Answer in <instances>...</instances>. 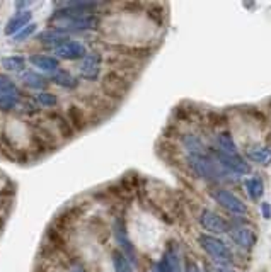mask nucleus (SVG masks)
<instances>
[{
    "mask_svg": "<svg viewBox=\"0 0 271 272\" xmlns=\"http://www.w3.org/2000/svg\"><path fill=\"white\" fill-rule=\"evenodd\" d=\"M200 243H201V247H203L206 252L217 260V262L228 264L232 260L230 250L227 248V245L222 242V240L210 237V235H200Z\"/></svg>",
    "mask_w": 271,
    "mask_h": 272,
    "instance_id": "f03ea898",
    "label": "nucleus"
},
{
    "mask_svg": "<svg viewBox=\"0 0 271 272\" xmlns=\"http://www.w3.org/2000/svg\"><path fill=\"white\" fill-rule=\"evenodd\" d=\"M261 210H263L264 218H266V220H269V218H271V207H269L268 202H263V204H261Z\"/></svg>",
    "mask_w": 271,
    "mask_h": 272,
    "instance_id": "a878e982",
    "label": "nucleus"
},
{
    "mask_svg": "<svg viewBox=\"0 0 271 272\" xmlns=\"http://www.w3.org/2000/svg\"><path fill=\"white\" fill-rule=\"evenodd\" d=\"M217 141H219L220 153H225V155H239L237 148H236V143H234L230 135L222 133V135H219V138H217Z\"/></svg>",
    "mask_w": 271,
    "mask_h": 272,
    "instance_id": "ddd939ff",
    "label": "nucleus"
},
{
    "mask_svg": "<svg viewBox=\"0 0 271 272\" xmlns=\"http://www.w3.org/2000/svg\"><path fill=\"white\" fill-rule=\"evenodd\" d=\"M31 17H33V12H29V10H23V12L15 14L12 19L9 20L7 26H5V34L10 36V34H17L21 29L26 28V26L29 24Z\"/></svg>",
    "mask_w": 271,
    "mask_h": 272,
    "instance_id": "0eeeda50",
    "label": "nucleus"
},
{
    "mask_svg": "<svg viewBox=\"0 0 271 272\" xmlns=\"http://www.w3.org/2000/svg\"><path fill=\"white\" fill-rule=\"evenodd\" d=\"M101 61H103V58H101L99 53H87V55L84 56V61H82V67H81L82 77L87 78V80L98 78L99 72H101Z\"/></svg>",
    "mask_w": 271,
    "mask_h": 272,
    "instance_id": "20e7f679",
    "label": "nucleus"
},
{
    "mask_svg": "<svg viewBox=\"0 0 271 272\" xmlns=\"http://www.w3.org/2000/svg\"><path fill=\"white\" fill-rule=\"evenodd\" d=\"M114 235H116V242H118L120 247L123 248L125 252L131 254V259H133L135 257V250H133V247H131V243H130V240H128V233H126L125 225H123V221H121V220L116 221Z\"/></svg>",
    "mask_w": 271,
    "mask_h": 272,
    "instance_id": "9b49d317",
    "label": "nucleus"
},
{
    "mask_svg": "<svg viewBox=\"0 0 271 272\" xmlns=\"http://www.w3.org/2000/svg\"><path fill=\"white\" fill-rule=\"evenodd\" d=\"M249 157L254 162L261 163V165H269L271 163V150L269 148H253L251 152H249Z\"/></svg>",
    "mask_w": 271,
    "mask_h": 272,
    "instance_id": "2eb2a0df",
    "label": "nucleus"
},
{
    "mask_svg": "<svg viewBox=\"0 0 271 272\" xmlns=\"http://www.w3.org/2000/svg\"><path fill=\"white\" fill-rule=\"evenodd\" d=\"M217 272H234V270H228V269H219Z\"/></svg>",
    "mask_w": 271,
    "mask_h": 272,
    "instance_id": "c85d7f7f",
    "label": "nucleus"
},
{
    "mask_svg": "<svg viewBox=\"0 0 271 272\" xmlns=\"http://www.w3.org/2000/svg\"><path fill=\"white\" fill-rule=\"evenodd\" d=\"M230 237L237 245L246 248H251L256 243V235L249 230V228H236V230L230 232Z\"/></svg>",
    "mask_w": 271,
    "mask_h": 272,
    "instance_id": "9d476101",
    "label": "nucleus"
},
{
    "mask_svg": "<svg viewBox=\"0 0 271 272\" xmlns=\"http://www.w3.org/2000/svg\"><path fill=\"white\" fill-rule=\"evenodd\" d=\"M56 55L63 60H77L87 55L86 48L77 41H65L56 46Z\"/></svg>",
    "mask_w": 271,
    "mask_h": 272,
    "instance_id": "39448f33",
    "label": "nucleus"
},
{
    "mask_svg": "<svg viewBox=\"0 0 271 272\" xmlns=\"http://www.w3.org/2000/svg\"><path fill=\"white\" fill-rule=\"evenodd\" d=\"M51 20H60L62 29H92L99 24V19L95 15L86 14V10L81 9H67V10H58L53 15Z\"/></svg>",
    "mask_w": 271,
    "mask_h": 272,
    "instance_id": "f257e3e1",
    "label": "nucleus"
},
{
    "mask_svg": "<svg viewBox=\"0 0 271 272\" xmlns=\"http://www.w3.org/2000/svg\"><path fill=\"white\" fill-rule=\"evenodd\" d=\"M34 31H36V24H28L26 28H23L17 34L14 36V41H24V39H28L29 36L34 34Z\"/></svg>",
    "mask_w": 271,
    "mask_h": 272,
    "instance_id": "5701e85b",
    "label": "nucleus"
},
{
    "mask_svg": "<svg viewBox=\"0 0 271 272\" xmlns=\"http://www.w3.org/2000/svg\"><path fill=\"white\" fill-rule=\"evenodd\" d=\"M2 67L9 72H19L24 68V58L23 56H5L2 58Z\"/></svg>",
    "mask_w": 271,
    "mask_h": 272,
    "instance_id": "dca6fc26",
    "label": "nucleus"
},
{
    "mask_svg": "<svg viewBox=\"0 0 271 272\" xmlns=\"http://www.w3.org/2000/svg\"><path fill=\"white\" fill-rule=\"evenodd\" d=\"M222 165H225L228 170L236 174H247L249 172V165L244 162V160L239 155H225V153H217Z\"/></svg>",
    "mask_w": 271,
    "mask_h": 272,
    "instance_id": "6e6552de",
    "label": "nucleus"
},
{
    "mask_svg": "<svg viewBox=\"0 0 271 272\" xmlns=\"http://www.w3.org/2000/svg\"><path fill=\"white\" fill-rule=\"evenodd\" d=\"M113 264H114V272H133V267H131L130 262L121 252H114Z\"/></svg>",
    "mask_w": 271,
    "mask_h": 272,
    "instance_id": "6ab92c4d",
    "label": "nucleus"
},
{
    "mask_svg": "<svg viewBox=\"0 0 271 272\" xmlns=\"http://www.w3.org/2000/svg\"><path fill=\"white\" fill-rule=\"evenodd\" d=\"M72 272H86V270H84L82 267H79V265H75V267L72 269Z\"/></svg>",
    "mask_w": 271,
    "mask_h": 272,
    "instance_id": "cd10ccee",
    "label": "nucleus"
},
{
    "mask_svg": "<svg viewBox=\"0 0 271 272\" xmlns=\"http://www.w3.org/2000/svg\"><path fill=\"white\" fill-rule=\"evenodd\" d=\"M200 223L205 230H208L211 233H224L227 232V223L214 211L205 210L200 216Z\"/></svg>",
    "mask_w": 271,
    "mask_h": 272,
    "instance_id": "423d86ee",
    "label": "nucleus"
},
{
    "mask_svg": "<svg viewBox=\"0 0 271 272\" xmlns=\"http://www.w3.org/2000/svg\"><path fill=\"white\" fill-rule=\"evenodd\" d=\"M189 160H191L193 169L201 175V177H214L215 175V167L208 158H205L203 155H191Z\"/></svg>",
    "mask_w": 271,
    "mask_h": 272,
    "instance_id": "1a4fd4ad",
    "label": "nucleus"
},
{
    "mask_svg": "<svg viewBox=\"0 0 271 272\" xmlns=\"http://www.w3.org/2000/svg\"><path fill=\"white\" fill-rule=\"evenodd\" d=\"M186 272H200V269H198V265H196V264H189L188 269H186Z\"/></svg>",
    "mask_w": 271,
    "mask_h": 272,
    "instance_id": "bb28decb",
    "label": "nucleus"
},
{
    "mask_svg": "<svg viewBox=\"0 0 271 272\" xmlns=\"http://www.w3.org/2000/svg\"><path fill=\"white\" fill-rule=\"evenodd\" d=\"M53 82L58 83V85H63V87H73L77 82H75V78H73L72 75H68L67 72H60V73H56L55 77H53Z\"/></svg>",
    "mask_w": 271,
    "mask_h": 272,
    "instance_id": "412c9836",
    "label": "nucleus"
},
{
    "mask_svg": "<svg viewBox=\"0 0 271 272\" xmlns=\"http://www.w3.org/2000/svg\"><path fill=\"white\" fill-rule=\"evenodd\" d=\"M186 147H188V150L193 153V155H201L203 153V147H201V143L196 140L195 136H186Z\"/></svg>",
    "mask_w": 271,
    "mask_h": 272,
    "instance_id": "4be33fe9",
    "label": "nucleus"
},
{
    "mask_svg": "<svg viewBox=\"0 0 271 272\" xmlns=\"http://www.w3.org/2000/svg\"><path fill=\"white\" fill-rule=\"evenodd\" d=\"M19 90L14 85V82L7 77H0V95H14L17 97Z\"/></svg>",
    "mask_w": 271,
    "mask_h": 272,
    "instance_id": "aec40b11",
    "label": "nucleus"
},
{
    "mask_svg": "<svg viewBox=\"0 0 271 272\" xmlns=\"http://www.w3.org/2000/svg\"><path fill=\"white\" fill-rule=\"evenodd\" d=\"M63 39H67V34L63 33V29H50L41 34V41L50 43V45H53V43H60L62 45V43H65Z\"/></svg>",
    "mask_w": 271,
    "mask_h": 272,
    "instance_id": "f3484780",
    "label": "nucleus"
},
{
    "mask_svg": "<svg viewBox=\"0 0 271 272\" xmlns=\"http://www.w3.org/2000/svg\"><path fill=\"white\" fill-rule=\"evenodd\" d=\"M246 189L253 199H259V197L263 196V182L256 177L246 180Z\"/></svg>",
    "mask_w": 271,
    "mask_h": 272,
    "instance_id": "a211bd4d",
    "label": "nucleus"
},
{
    "mask_svg": "<svg viewBox=\"0 0 271 272\" xmlns=\"http://www.w3.org/2000/svg\"><path fill=\"white\" fill-rule=\"evenodd\" d=\"M38 102L43 104V106H55L56 104V97L53 94H48V92H41L38 95Z\"/></svg>",
    "mask_w": 271,
    "mask_h": 272,
    "instance_id": "393cba45",
    "label": "nucleus"
},
{
    "mask_svg": "<svg viewBox=\"0 0 271 272\" xmlns=\"http://www.w3.org/2000/svg\"><path fill=\"white\" fill-rule=\"evenodd\" d=\"M29 61L33 63L36 68L43 72H56L58 68V60L53 56H46V55H33L29 58Z\"/></svg>",
    "mask_w": 271,
    "mask_h": 272,
    "instance_id": "f8f14e48",
    "label": "nucleus"
},
{
    "mask_svg": "<svg viewBox=\"0 0 271 272\" xmlns=\"http://www.w3.org/2000/svg\"><path fill=\"white\" fill-rule=\"evenodd\" d=\"M23 82L28 85V87L31 89H45L46 87V80L38 75V73H34V72H26L23 73Z\"/></svg>",
    "mask_w": 271,
    "mask_h": 272,
    "instance_id": "4468645a",
    "label": "nucleus"
},
{
    "mask_svg": "<svg viewBox=\"0 0 271 272\" xmlns=\"http://www.w3.org/2000/svg\"><path fill=\"white\" fill-rule=\"evenodd\" d=\"M17 106V97L14 95H0V109H14Z\"/></svg>",
    "mask_w": 271,
    "mask_h": 272,
    "instance_id": "b1692460",
    "label": "nucleus"
},
{
    "mask_svg": "<svg viewBox=\"0 0 271 272\" xmlns=\"http://www.w3.org/2000/svg\"><path fill=\"white\" fill-rule=\"evenodd\" d=\"M214 197L217 199V202H219L220 206H224L227 211L234 213V215H246V204L239 199L237 196H234L232 193H228V191H217V193L214 194Z\"/></svg>",
    "mask_w": 271,
    "mask_h": 272,
    "instance_id": "7ed1b4c3",
    "label": "nucleus"
}]
</instances>
